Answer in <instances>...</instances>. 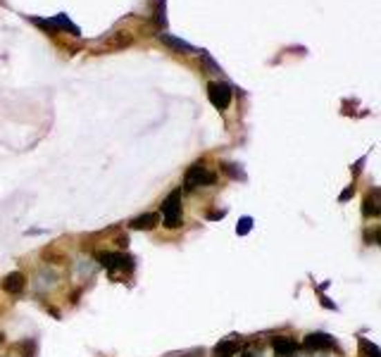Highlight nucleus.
<instances>
[{
	"label": "nucleus",
	"mask_w": 381,
	"mask_h": 357,
	"mask_svg": "<svg viewBox=\"0 0 381 357\" xmlns=\"http://www.w3.org/2000/svg\"><path fill=\"white\" fill-rule=\"evenodd\" d=\"M158 224H160V214H155V212L138 214V217H133L131 221H129V226L136 231H153Z\"/></svg>",
	"instance_id": "9d476101"
},
{
	"label": "nucleus",
	"mask_w": 381,
	"mask_h": 357,
	"mask_svg": "<svg viewBox=\"0 0 381 357\" xmlns=\"http://www.w3.org/2000/svg\"><path fill=\"white\" fill-rule=\"evenodd\" d=\"M272 348H275L277 357H296L298 355V343L291 336L272 338Z\"/></svg>",
	"instance_id": "6e6552de"
},
{
	"label": "nucleus",
	"mask_w": 381,
	"mask_h": 357,
	"mask_svg": "<svg viewBox=\"0 0 381 357\" xmlns=\"http://www.w3.org/2000/svg\"><path fill=\"white\" fill-rule=\"evenodd\" d=\"M160 212H162V221L167 229H176V226H181V219H184V203H181V188H174V191L169 193L167 198L162 200V208H160Z\"/></svg>",
	"instance_id": "f03ea898"
},
{
	"label": "nucleus",
	"mask_w": 381,
	"mask_h": 357,
	"mask_svg": "<svg viewBox=\"0 0 381 357\" xmlns=\"http://www.w3.org/2000/svg\"><path fill=\"white\" fill-rule=\"evenodd\" d=\"M250 229H253V217H243V219H239V226H236V234H239V236H245Z\"/></svg>",
	"instance_id": "ddd939ff"
},
{
	"label": "nucleus",
	"mask_w": 381,
	"mask_h": 357,
	"mask_svg": "<svg viewBox=\"0 0 381 357\" xmlns=\"http://www.w3.org/2000/svg\"><path fill=\"white\" fill-rule=\"evenodd\" d=\"M176 357H205V350L196 348V350H189V353H181V355H176Z\"/></svg>",
	"instance_id": "f3484780"
},
{
	"label": "nucleus",
	"mask_w": 381,
	"mask_h": 357,
	"mask_svg": "<svg viewBox=\"0 0 381 357\" xmlns=\"http://www.w3.org/2000/svg\"><path fill=\"white\" fill-rule=\"evenodd\" d=\"M336 348V340L329 336V333H322V331H315V333H308L303 338V350L305 353H326V350H334Z\"/></svg>",
	"instance_id": "39448f33"
},
{
	"label": "nucleus",
	"mask_w": 381,
	"mask_h": 357,
	"mask_svg": "<svg viewBox=\"0 0 381 357\" xmlns=\"http://www.w3.org/2000/svg\"><path fill=\"white\" fill-rule=\"evenodd\" d=\"M357 350H360V357H381V348L374 345L372 340L360 338L357 340Z\"/></svg>",
	"instance_id": "f8f14e48"
},
{
	"label": "nucleus",
	"mask_w": 381,
	"mask_h": 357,
	"mask_svg": "<svg viewBox=\"0 0 381 357\" xmlns=\"http://www.w3.org/2000/svg\"><path fill=\"white\" fill-rule=\"evenodd\" d=\"M3 289H5V293H10V295H19V293H24V289H26V277L21 272H12V274H8L3 281Z\"/></svg>",
	"instance_id": "1a4fd4ad"
},
{
	"label": "nucleus",
	"mask_w": 381,
	"mask_h": 357,
	"mask_svg": "<svg viewBox=\"0 0 381 357\" xmlns=\"http://www.w3.org/2000/svg\"><path fill=\"white\" fill-rule=\"evenodd\" d=\"M239 357H257V355L253 353V350H243V353H241Z\"/></svg>",
	"instance_id": "6ab92c4d"
},
{
	"label": "nucleus",
	"mask_w": 381,
	"mask_h": 357,
	"mask_svg": "<svg viewBox=\"0 0 381 357\" xmlns=\"http://www.w3.org/2000/svg\"><path fill=\"white\" fill-rule=\"evenodd\" d=\"M239 350H241V338L227 336L212 348V357H236L239 355Z\"/></svg>",
	"instance_id": "0eeeda50"
},
{
	"label": "nucleus",
	"mask_w": 381,
	"mask_h": 357,
	"mask_svg": "<svg viewBox=\"0 0 381 357\" xmlns=\"http://www.w3.org/2000/svg\"><path fill=\"white\" fill-rule=\"evenodd\" d=\"M362 214L369 219L381 217V188H372L362 200Z\"/></svg>",
	"instance_id": "423d86ee"
},
{
	"label": "nucleus",
	"mask_w": 381,
	"mask_h": 357,
	"mask_svg": "<svg viewBox=\"0 0 381 357\" xmlns=\"http://www.w3.org/2000/svg\"><path fill=\"white\" fill-rule=\"evenodd\" d=\"M217 181V174L205 165V162H193V165L186 170L184 174V188L186 191H196V188L203 186H212Z\"/></svg>",
	"instance_id": "7ed1b4c3"
},
{
	"label": "nucleus",
	"mask_w": 381,
	"mask_h": 357,
	"mask_svg": "<svg viewBox=\"0 0 381 357\" xmlns=\"http://www.w3.org/2000/svg\"><path fill=\"white\" fill-rule=\"evenodd\" d=\"M224 210H214V212H207V219H222Z\"/></svg>",
	"instance_id": "a211bd4d"
},
{
	"label": "nucleus",
	"mask_w": 381,
	"mask_h": 357,
	"mask_svg": "<svg viewBox=\"0 0 381 357\" xmlns=\"http://www.w3.org/2000/svg\"><path fill=\"white\" fill-rule=\"evenodd\" d=\"M95 259L107 269V277L120 281L133 272V257L124 250H98Z\"/></svg>",
	"instance_id": "f257e3e1"
},
{
	"label": "nucleus",
	"mask_w": 381,
	"mask_h": 357,
	"mask_svg": "<svg viewBox=\"0 0 381 357\" xmlns=\"http://www.w3.org/2000/svg\"><path fill=\"white\" fill-rule=\"evenodd\" d=\"M222 170L227 172V174H232L234 178H243V172H239V170H236V165H229V162H224V165H222Z\"/></svg>",
	"instance_id": "2eb2a0df"
},
{
	"label": "nucleus",
	"mask_w": 381,
	"mask_h": 357,
	"mask_svg": "<svg viewBox=\"0 0 381 357\" xmlns=\"http://www.w3.org/2000/svg\"><path fill=\"white\" fill-rule=\"evenodd\" d=\"M207 98L217 110H227L232 105V86L224 81H210L207 84Z\"/></svg>",
	"instance_id": "20e7f679"
},
{
	"label": "nucleus",
	"mask_w": 381,
	"mask_h": 357,
	"mask_svg": "<svg viewBox=\"0 0 381 357\" xmlns=\"http://www.w3.org/2000/svg\"><path fill=\"white\" fill-rule=\"evenodd\" d=\"M160 41H162L167 48H171L174 53H196V48H193L191 43L176 39V36H171V34H160Z\"/></svg>",
	"instance_id": "9b49d317"
},
{
	"label": "nucleus",
	"mask_w": 381,
	"mask_h": 357,
	"mask_svg": "<svg viewBox=\"0 0 381 357\" xmlns=\"http://www.w3.org/2000/svg\"><path fill=\"white\" fill-rule=\"evenodd\" d=\"M367 241H369V243H377V246L381 248V226H377L374 231H369V234H367Z\"/></svg>",
	"instance_id": "dca6fc26"
},
{
	"label": "nucleus",
	"mask_w": 381,
	"mask_h": 357,
	"mask_svg": "<svg viewBox=\"0 0 381 357\" xmlns=\"http://www.w3.org/2000/svg\"><path fill=\"white\" fill-rule=\"evenodd\" d=\"M155 21L160 26L165 24V0H155Z\"/></svg>",
	"instance_id": "4468645a"
}]
</instances>
